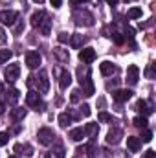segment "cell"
<instances>
[{"instance_id":"836d02e7","label":"cell","mask_w":156,"mask_h":158,"mask_svg":"<svg viewBox=\"0 0 156 158\" xmlns=\"http://www.w3.org/2000/svg\"><path fill=\"white\" fill-rule=\"evenodd\" d=\"M97 119H99L101 123H112V116H110V114H107V112H99Z\"/></svg>"},{"instance_id":"e0dca14e","label":"cell","mask_w":156,"mask_h":158,"mask_svg":"<svg viewBox=\"0 0 156 158\" xmlns=\"http://www.w3.org/2000/svg\"><path fill=\"white\" fill-rule=\"evenodd\" d=\"M13 151H15V153H20V155H26V156H31V155H33V149H31L30 143H24V145L17 143V145L13 147Z\"/></svg>"},{"instance_id":"5bb4252c","label":"cell","mask_w":156,"mask_h":158,"mask_svg":"<svg viewBox=\"0 0 156 158\" xmlns=\"http://www.w3.org/2000/svg\"><path fill=\"white\" fill-rule=\"evenodd\" d=\"M127 147H129L132 153H138V151L142 149V142H140V138H136V136H129V138H127Z\"/></svg>"},{"instance_id":"8fae6325","label":"cell","mask_w":156,"mask_h":158,"mask_svg":"<svg viewBox=\"0 0 156 158\" xmlns=\"http://www.w3.org/2000/svg\"><path fill=\"white\" fill-rule=\"evenodd\" d=\"M121 136H123V132H121V129H110L109 131V134H107V143H110V145H117L119 142H121Z\"/></svg>"},{"instance_id":"f546056e","label":"cell","mask_w":156,"mask_h":158,"mask_svg":"<svg viewBox=\"0 0 156 158\" xmlns=\"http://www.w3.org/2000/svg\"><path fill=\"white\" fill-rule=\"evenodd\" d=\"M142 17V9L140 7H130L127 11V19H140Z\"/></svg>"},{"instance_id":"74e56055","label":"cell","mask_w":156,"mask_h":158,"mask_svg":"<svg viewBox=\"0 0 156 158\" xmlns=\"http://www.w3.org/2000/svg\"><path fill=\"white\" fill-rule=\"evenodd\" d=\"M90 112H92V110H90V107H88V105H83V107H81V116H84V118H86V116H90Z\"/></svg>"},{"instance_id":"f1b7e54d","label":"cell","mask_w":156,"mask_h":158,"mask_svg":"<svg viewBox=\"0 0 156 158\" xmlns=\"http://www.w3.org/2000/svg\"><path fill=\"white\" fill-rule=\"evenodd\" d=\"M77 76H79V83H81L83 79L90 77V68H88V66H84V68H83V66H79V68H77Z\"/></svg>"},{"instance_id":"4fadbf2b","label":"cell","mask_w":156,"mask_h":158,"mask_svg":"<svg viewBox=\"0 0 156 158\" xmlns=\"http://www.w3.org/2000/svg\"><path fill=\"white\" fill-rule=\"evenodd\" d=\"M6 99L9 105H17V101L20 99V92L17 88H9V90H6Z\"/></svg>"},{"instance_id":"9a60e30c","label":"cell","mask_w":156,"mask_h":158,"mask_svg":"<svg viewBox=\"0 0 156 158\" xmlns=\"http://www.w3.org/2000/svg\"><path fill=\"white\" fill-rule=\"evenodd\" d=\"M70 83H72V74H70L68 70L61 72V79H59V86H61L63 90H66V88L70 86Z\"/></svg>"},{"instance_id":"f35d334b","label":"cell","mask_w":156,"mask_h":158,"mask_svg":"<svg viewBox=\"0 0 156 158\" xmlns=\"http://www.w3.org/2000/svg\"><path fill=\"white\" fill-rule=\"evenodd\" d=\"M110 37H114V40H116V44H123V37H121V33H112Z\"/></svg>"},{"instance_id":"3957f363","label":"cell","mask_w":156,"mask_h":158,"mask_svg":"<svg viewBox=\"0 0 156 158\" xmlns=\"http://www.w3.org/2000/svg\"><path fill=\"white\" fill-rule=\"evenodd\" d=\"M26 105L31 107V109H35L37 112H39V110H44V103H42V99H40L39 92H35V90H31V92L26 94Z\"/></svg>"},{"instance_id":"277c9868","label":"cell","mask_w":156,"mask_h":158,"mask_svg":"<svg viewBox=\"0 0 156 158\" xmlns=\"http://www.w3.org/2000/svg\"><path fill=\"white\" fill-rule=\"evenodd\" d=\"M18 76H20V66H18L17 63L6 66V70H4V77H6L7 83H15V81L18 79Z\"/></svg>"},{"instance_id":"603a6c76","label":"cell","mask_w":156,"mask_h":158,"mask_svg":"<svg viewBox=\"0 0 156 158\" xmlns=\"http://www.w3.org/2000/svg\"><path fill=\"white\" fill-rule=\"evenodd\" d=\"M46 158H64V147L63 145H57L53 151L46 153Z\"/></svg>"},{"instance_id":"ba28073f","label":"cell","mask_w":156,"mask_h":158,"mask_svg":"<svg viewBox=\"0 0 156 158\" xmlns=\"http://www.w3.org/2000/svg\"><path fill=\"white\" fill-rule=\"evenodd\" d=\"M79 59H81L83 63H86V64L94 63V61H96V50H94V48H83V50L79 52Z\"/></svg>"},{"instance_id":"d590c367","label":"cell","mask_w":156,"mask_h":158,"mask_svg":"<svg viewBox=\"0 0 156 158\" xmlns=\"http://www.w3.org/2000/svg\"><path fill=\"white\" fill-rule=\"evenodd\" d=\"M9 142V132H0V147Z\"/></svg>"},{"instance_id":"52a82bcc","label":"cell","mask_w":156,"mask_h":158,"mask_svg":"<svg viewBox=\"0 0 156 158\" xmlns=\"http://www.w3.org/2000/svg\"><path fill=\"white\" fill-rule=\"evenodd\" d=\"M18 19V13L17 11H0V22L6 24V26H13Z\"/></svg>"},{"instance_id":"d6a6232c","label":"cell","mask_w":156,"mask_h":158,"mask_svg":"<svg viewBox=\"0 0 156 158\" xmlns=\"http://www.w3.org/2000/svg\"><path fill=\"white\" fill-rule=\"evenodd\" d=\"M151 140H153V132H151V131H147V129H145V131H143V132H142V138H140V142H145V143H149V142H151Z\"/></svg>"},{"instance_id":"4316f807","label":"cell","mask_w":156,"mask_h":158,"mask_svg":"<svg viewBox=\"0 0 156 158\" xmlns=\"http://www.w3.org/2000/svg\"><path fill=\"white\" fill-rule=\"evenodd\" d=\"M84 153H86V156L88 158H96V155H97V147H96V143L90 142V143L84 147Z\"/></svg>"},{"instance_id":"484cf974","label":"cell","mask_w":156,"mask_h":158,"mask_svg":"<svg viewBox=\"0 0 156 158\" xmlns=\"http://www.w3.org/2000/svg\"><path fill=\"white\" fill-rule=\"evenodd\" d=\"M83 42H84L83 35H77V33H74V35L70 37V44H72V48H76V50H79V48L83 46Z\"/></svg>"},{"instance_id":"ffe728a7","label":"cell","mask_w":156,"mask_h":158,"mask_svg":"<svg viewBox=\"0 0 156 158\" xmlns=\"http://www.w3.org/2000/svg\"><path fill=\"white\" fill-rule=\"evenodd\" d=\"M57 121H59V125H61L63 129H66V127L72 123V114H68V112H61L59 118H57Z\"/></svg>"},{"instance_id":"7a4b0ae2","label":"cell","mask_w":156,"mask_h":158,"mask_svg":"<svg viewBox=\"0 0 156 158\" xmlns=\"http://www.w3.org/2000/svg\"><path fill=\"white\" fill-rule=\"evenodd\" d=\"M74 20H76L77 26H86V28L94 26V15L88 13V11H81V9H77V11L74 13Z\"/></svg>"},{"instance_id":"8992f818","label":"cell","mask_w":156,"mask_h":158,"mask_svg":"<svg viewBox=\"0 0 156 158\" xmlns=\"http://www.w3.org/2000/svg\"><path fill=\"white\" fill-rule=\"evenodd\" d=\"M42 63V57H40V53L39 52H28L26 53V64H28V68H39V64Z\"/></svg>"},{"instance_id":"d6986e66","label":"cell","mask_w":156,"mask_h":158,"mask_svg":"<svg viewBox=\"0 0 156 158\" xmlns=\"http://www.w3.org/2000/svg\"><path fill=\"white\" fill-rule=\"evenodd\" d=\"M50 26H51V20H50V17L46 15V17L42 19V22L39 24V31L42 35H50Z\"/></svg>"},{"instance_id":"ab89813d","label":"cell","mask_w":156,"mask_h":158,"mask_svg":"<svg viewBox=\"0 0 156 158\" xmlns=\"http://www.w3.org/2000/svg\"><path fill=\"white\" fill-rule=\"evenodd\" d=\"M145 76H147L149 79H153V77H154V70H153V64H149V68L145 70Z\"/></svg>"},{"instance_id":"f6af8a7d","label":"cell","mask_w":156,"mask_h":158,"mask_svg":"<svg viewBox=\"0 0 156 158\" xmlns=\"http://www.w3.org/2000/svg\"><path fill=\"white\" fill-rule=\"evenodd\" d=\"M4 110H6V109H4V103L0 101V114H4Z\"/></svg>"},{"instance_id":"9c48e42d","label":"cell","mask_w":156,"mask_h":158,"mask_svg":"<svg viewBox=\"0 0 156 158\" xmlns=\"http://www.w3.org/2000/svg\"><path fill=\"white\" fill-rule=\"evenodd\" d=\"M132 90H129V88H121V90H116L114 94H112V98H114V101L117 103H125V101H129L130 98H132Z\"/></svg>"},{"instance_id":"7c38bea8","label":"cell","mask_w":156,"mask_h":158,"mask_svg":"<svg viewBox=\"0 0 156 158\" xmlns=\"http://www.w3.org/2000/svg\"><path fill=\"white\" fill-rule=\"evenodd\" d=\"M99 70H101L103 76H112V74L117 70V66L114 64V63H110V61H103V63L99 64Z\"/></svg>"},{"instance_id":"7402d4cb","label":"cell","mask_w":156,"mask_h":158,"mask_svg":"<svg viewBox=\"0 0 156 158\" xmlns=\"http://www.w3.org/2000/svg\"><path fill=\"white\" fill-rule=\"evenodd\" d=\"M44 17H46V11H35V13L31 15V26H33V28H39V24L42 22Z\"/></svg>"},{"instance_id":"5b68a950","label":"cell","mask_w":156,"mask_h":158,"mask_svg":"<svg viewBox=\"0 0 156 158\" xmlns=\"http://www.w3.org/2000/svg\"><path fill=\"white\" fill-rule=\"evenodd\" d=\"M37 138H39V143L50 145V143H53V140H55V132H53L51 129L44 127V129H40L39 132H37Z\"/></svg>"},{"instance_id":"4dcf8cb0","label":"cell","mask_w":156,"mask_h":158,"mask_svg":"<svg viewBox=\"0 0 156 158\" xmlns=\"http://www.w3.org/2000/svg\"><path fill=\"white\" fill-rule=\"evenodd\" d=\"M132 123H134L136 127H140V129H145V127H147V118H145V116H136V118L132 119Z\"/></svg>"},{"instance_id":"c3c4849f","label":"cell","mask_w":156,"mask_h":158,"mask_svg":"<svg viewBox=\"0 0 156 158\" xmlns=\"http://www.w3.org/2000/svg\"><path fill=\"white\" fill-rule=\"evenodd\" d=\"M76 2H86V0H76Z\"/></svg>"},{"instance_id":"d4e9b609","label":"cell","mask_w":156,"mask_h":158,"mask_svg":"<svg viewBox=\"0 0 156 158\" xmlns=\"http://www.w3.org/2000/svg\"><path fill=\"white\" fill-rule=\"evenodd\" d=\"M70 138H72L74 142H81V140L84 138V131H83L81 127H77V129H72V131H70Z\"/></svg>"},{"instance_id":"cb8c5ba5","label":"cell","mask_w":156,"mask_h":158,"mask_svg":"<svg viewBox=\"0 0 156 158\" xmlns=\"http://www.w3.org/2000/svg\"><path fill=\"white\" fill-rule=\"evenodd\" d=\"M136 109H138L140 112H143V114H151V112H153V107H149L145 99H140V101L136 103Z\"/></svg>"},{"instance_id":"6da1fadb","label":"cell","mask_w":156,"mask_h":158,"mask_svg":"<svg viewBox=\"0 0 156 158\" xmlns=\"http://www.w3.org/2000/svg\"><path fill=\"white\" fill-rule=\"evenodd\" d=\"M33 85H37L40 94H46L50 90V81H48V76H46L44 70H40L37 76H30L28 77V86H33Z\"/></svg>"},{"instance_id":"b9f144b4","label":"cell","mask_w":156,"mask_h":158,"mask_svg":"<svg viewBox=\"0 0 156 158\" xmlns=\"http://www.w3.org/2000/svg\"><path fill=\"white\" fill-rule=\"evenodd\" d=\"M6 40H7V37H6V31H4V30L0 28V44H4Z\"/></svg>"},{"instance_id":"44dd1931","label":"cell","mask_w":156,"mask_h":158,"mask_svg":"<svg viewBox=\"0 0 156 158\" xmlns=\"http://www.w3.org/2000/svg\"><path fill=\"white\" fill-rule=\"evenodd\" d=\"M83 131H84V136L96 138V134H97V123H86Z\"/></svg>"},{"instance_id":"1f68e13d","label":"cell","mask_w":156,"mask_h":158,"mask_svg":"<svg viewBox=\"0 0 156 158\" xmlns=\"http://www.w3.org/2000/svg\"><path fill=\"white\" fill-rule=\"evenodd\" d=\"M11 52L9 50H0V63H7L9 59H11Z\"/></svg>"},{"instance_id":"7bdbcfd3","label":"cell","mask_w":156,"mask_h":158,"mask_svg":"<svg viewBox=\"0 0 156 158\" xmlns=\"http://www.w3.org/2000/svg\"><path fill=\"white\" fill-rule=\"evenodd\" d=\"M50 2H51L53 7H61V4H63V0H50Z\"/></svg>"},{"instance_id":"e575fe53","label":"cell","mask_w":156,"mask_h":158,"mask_svg":"<svg viewBox=\"0 0 156 158\" xmlns=\"http://www.w3.org/2000/svg\"><path fill=\"white\" fill-rule=\"evenodd\" d=\"M79 99H81V90L76 88V90H72V96H70V101L72 103H77Z\"/></svg>"},{"instance_id":"ee69618b","label":"cell","mask_w":156,"mask_h":158,"mask_svg":"<svg viewBox=\"0 0 156 158\" xmlns=\"http://www.w3.org/2000/svg\"><path fill=\"white\" fill-rule=\"evenodd\" d=\"M15 31H17V33H20V31H22V24H18V26L15 28Z\"/></svg>"},{"instance_id":"ac0fdd59","label":"cell","mask_w":156,"mask_h":158,"mask_svg":"<svg viewBox=\"0 0 156 158\" xmlns=\"http://www.w3.org/2000/svg\"><path fill=\"white\" fill-rule=\"evenodd\" d=\"M81 86H83V94L84 96H92L94 94V83H92V79L86 77L81 81Z\"/></svg>"},{"instance_id":"2e32d148","label":"cell","mask_w":156,"mask_h":158,"mask_svg":"<svg viewBox=\"0 0 156 158\" xmlns=\"http://www.w3.org/2000/svg\"><path fill=\"white\" fill-rule=\"evenodd\" d=\"M9 118L13 119V121H20V119L26 118V109H22V107H15L11 112H9Z\"/></svg>"},{"instance_id":"8d00e7d4","label":"cell","mask_w":156,"mask_h":158,"mask_svg":"<svg viewBox=\"0 0 156 158\" xmlns=\"http://www.w3.org/2000/svg\"><path fill=\"white\" fill-rule=\"evenodd\" d=\"M68 39H70V35H68L66 31H61V33L57 35V40H59V42H68Z\"/></svg>"},{"instance_id":"60d3db41","label":"cell","mask_w":156,"mask_h":158,"mask_svg":"<svg viewBox=\"0 0 156 158\" xmlns=\"http://www.w3.org/2000/svg\"><path fill=\"white\" fill-rule=\"evenodd\" d=\"M143 158H156V153L153 151V149H149V151H147V153L143 155Z\"/></svg>"},{"instance_id":"7dc6e473","label":"cell","mask_w":156,"mask_h":158,"mask_svg":"<svg viewBox=\"0 0 156 158\" xmlns=\"http://www.w3.org/2000/svg\"><path fill=\"white\" fill-rule=\"evenodd\" d=\"M33 2H35V4H42V2H44V0H33Z\"/></svg>"},{"instance_id":"bcb514c9","label":"cell","mask_w":156,"mask_h":158,"mask_svg":"<svg viewBox=\"0 0 156 158\" xmlns=\"http://www.w3.org/2000/svg\"><path fill=\"white\" fill-rule=\"evenodd\" d=\"M107 2H109L110 6H116V4H117V0H107Z\"/></svg>"},{"instance_id":"83f0119b","label":"cell","mask_w":156,"mask_h":158,"mask_svg":"<svg viewBox=\"0 0 156 158\" xmlns=\"http://www.w3.org/2000/svg\"><path fill=\"white\" fill-rule=\"evenodd\" d=\"M55 55L59 57V61L64 64V63H68V59H70V55H68V52H64L63 48H55Z\"/></svg>"},{"instance_id":"681fc988","label":"cell","mask_w":156,"mask_h":158,"mask_svg":"<svg viewBox=\"0 0 156 158\" xmlns=\"http://www.w3.org/2000/svg\"><path fill=\"white\" fill-rule=\"evenodd\" d=\"M9 158H18V156H9Z\"/></svg>"},{"instance_id":"30bf717a","label":"cell","mask_w":156,"mask_h":158,"mask_svg":"<svg viewBox=\"0 0 156 158\" xmlns=\"http://www.w3.org/2000/svg\"><path fill=\"white\" fill-rule=\"evenodd\" d=\"M138 79H140V68H138L136 64H130V66L127 68V83L134 86V85L138 83Z\"/></svg>"}]
</instances>
